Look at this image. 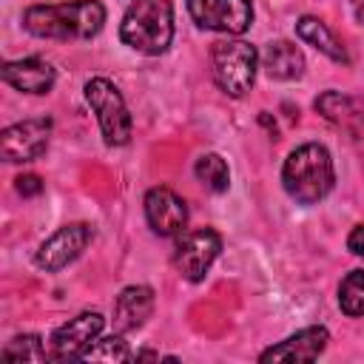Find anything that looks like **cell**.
<instances>
[{
	"mask_svg": "<svg viewBox=\"0 0 364 364\" xmlns=\"http://www.w3.org/2000/svg\"><path fill=\"white\" fill-rule=\"evenodd\" d=\"M105 23V6L100 0L37 3L23 14V26L34 37L46 40H91Z\"/></svg>",
	"mask_w": 364,
	"mask_h": 364,
	"instance_id": "1",
	"label": "cell"
},
{
	"mask_svg": "<svg viewBox=\"0 0 364 364\" xmlns=\"http://www.w3.org/2000/svg\"><path fill=\"white\" fill-rule=\"evenodd\" d=\"M282 182L290 199H296L299 205H316L333 191V182H336L330 151L318 142L299 145L284 159Z\"/></svg>",
	"mask_w": 364,
	"mask_h": 364,
	"instance_id": "2",
	"label": "cell"
},
{
	"mask_svg": "<svg viewBox=\"0 0 364 364\" xmlns=\"http://www.w3.org/2000/svg\"><path fill=\"white\" fill-rule=\"evenodd\" d=\"M119 37L128 48L156 57L173 40V6L171 0H134L119 23Z\"/></svg>",
	"mask_w": 364,
	"mask_h": 364,
	"instance_id": "3",
	"label": "cell"
},
{
	"mask_svg": "<svg viewBox=\"0 0 364 364\" xmlns=\"http://www.w3.org/2000/svg\"><path fill=\"white\" fill-rule=\"evenodd\" d=\"M256 65H259V54L245 40L228 37V40H216L210 48L213 80L228 97H242L250 91L253 77H256Z\"/></svg>",
	"mask_w": 364,
	"mask_h": 364,
	"instance_id": "4",
	"label": "cell"
},
{
	"mask_svg": "<svg viewBox=\"0 0 364 364\" xmlns=\"http://www.w3.org/2000/svg\"><path fill=\"white\" fill-rule=\"evenodd\" d=\"M85 100L100 119L105 145H111V148L125 145L131 139V114H128V105H125L119 88L105 77H94L85 82Z\"/></svg>",
	"mask_w": 364,
	"mask_h": 364,
	"instance_id": "5",
	"label": "cell"
},
{
	"mask_svg": "<svg viewBox=\"0 0 364 364\" xmlns=\"http://www.w3.org/2000/svg\"><path fill=\"white\" fill-rule=\"evenodd\" d=\"M219 250H222V236L213 228L182 230L173 250V264L179 276H185L188 282H202L210 264L216 262Z\"/></svg>",
	"mask_w": 364,
	"mask_h": 364,
	"instance_id": "6",
	"label": "cell"
},
{
	"mask_svg": "<svg viewBox=\"0 0 364 364\" xmlns=\"http://www.w3.org/2000/svg\"><path fill=\"white\" fill-rule=\"evenodd\" d=\"M193 23L208 31L222 34H242L253 23V6L250 0H185Z\"/></svg>",
	"mask_w": 364,
	"mask_h": 364,
	"instance_id": "7",
	"label": "cell"
},
{
	"mask_svg": "<svg viewBox=\"0 0 364 364\" xmlns=\"http://www.w3.org/2000/svg\"><path fill=\"white\" fill-rule=\"evenodd\" d=\"M102 324H105V318H102L100 313H94V310L68 318L65 324H60V327L51 333L48 358H54V361H74V358H82L85 350H88V347L97 341V336L102 333Z\"/></svg>",
	"mask_w": 364,
	"mask_h": 364,
	"instance_id": "8",
	"label": "cell"
},
{
	"mask_svg": "<svg viewBox=\"0 0 364 364\" xmlns=\"http://www.w3.org/2000/svg\"><path fill=\"white\" fill-rule=\"evenodd\" d=\"M91 239H94V230H91L85 222L63 225L57 233H51V236L40 245L34 262H37L40 270H46V273H57V270L68 267V264H71V262L91 245Z\"/></svg>",
	"mask_w": 364,
	"mask_h": 364,
	"instance_id": "9",
	"label": "cell"
},
{
	"mask_svg": "<svg viewBox=\"0 0 364 364\" xmlns=\"http://www.w3.org/2000/svg\"><path fill=\"white\" fill-rule=\"evenodd\" d=\"M51 136V119L48 117H34L14 122L3 128L0 134V151L6 162H31L48 148Z\"/></svg>",
	"mask_w": 364,
	"mask_h": 364,
	"instance_id": "10",
	"label": "cell"
},
{
	"mask_svg": "<svg viewBox=\"0 0 364 364\" xmlns=\"http://www.w3.org/2000/svg\"><path fill=\"white\" fill-rule=\"evenodd\" d=\"M145 219L159 236H179L188 225V205L171 188H151L145 193Z\"/></svg>",
	"mask_w": 364,
	"mask_h": 364,
	"instance_id": "11",
	"label": "cell"
},
{
	"mask_svg": "<svg viewBox=\"0 0 364 364\" xmlns=\"http://www.w3.org/2000/svg\"><path fill=\"white\" fill-rule=\"evenodd\" d=\"M330 341L327 327H304L293 336H287L284 341H279L276 347H267L259 361H313L324 353Z\"/></svg>",
	"mask_w": 364,
	"mask_h": 364,
	"instance_id": "12",
	"label": "cell"
},
{
	"mask_svg": "<svg viewBox=\"0 0 364 364\" xmlns=\"http://www.w3.org/2000/svg\"><path fill=\"white\" fill-rule=\"evenodd\" d=\"M0 74L11 88H17L23 94H48L54 88V80H57L51 63L40 60V57L9 60V63H3Z\"/></svg>",
	"mask_w": 364,
	"mask_h": 364,
	"instance_id": "13",
	"label": "cell"
},
{
	"mask_svg": "<svg viewBox=\"0 0 364 364\" xmlns=\"http://www.w3.org/2000/svg\"><path fill=\"white\" fill-rule=\"evenodd\" d=\"M154 313V290L148 284L125 287L114 301V327L117 333L139 330Z\"/></svg>",
	"mask_w": 364,
	"mask_h": 364,
	"instance_id": "14",
	"label": "cell"
},
{
	"mask_svg": "<svg viewBox=\"0 0 364 364\" xmlns=\"http://www.w3.org/2000/svg\"><path fill=\"white\" fill-rule=\"evenodd\" d=\"M262 68L270 80L290 82L304 74V54L290 40H273L262 51Z\"/></svg>",
	"mask_w": 364,
	"mask_h": 364,
	"instance_id": "15",
	"label": "cell"
},
{
	"mask_svg": "<svg viewBox=\"0 0 364 364\" xmlns=\"http://www.w3.org/2000/svg\"><path fill=\"white\" fill-rule=\"evenodd\" d=\"M296 34H299L307 46H313L316 51L327 54L330 60L347 63V48H344V43H341V40L327 28V23H321L318 17H299Z\"/></svg>",
	"mask_w": 364,
	"mask_h": 364,
	"instance_id": "16",
	"label": "cell"
},
{
	"mask_svg": "<svg viewBox=\"0 0 364 364\" xmlns=\"http://www.w3.org/2000/svg\"><path fill=\"white\" fill-rule=\"evenodd\" d=\"M316 108H318L330 122L344 125V128H350L353 119H364V114L355 111L358 102L350 100V97H344V94H338V91H324V94L316 100Z\"/></svg>",
	"mask_w": 364,
	"mask_h": 364,
	"instance_id": "17",
	"label": "cell"
},
{
	"mask_svg": "<svg viewBox=\"0 0 364 364\" xmlns=\"http://www.w3.org/2000/svg\"><path fill=\"white\" fill-rule=\"evenodd\" d=\"M196 179L213 191V193H225L228 185H230V171H228V162L219 156V154H202L196 159Z\"/></svg>",
	"mask_w": 364,
	"mask_h": 364,
	"instance_id": "18",
	"label": "cell"
},
{
	"mask_svg": "<svg viewBox=\"0 0 364 364\" xmlns=\"http://www.w3.org/2000/svg\"><path fill=\"white\" fill-rule=\"evenodd\" d=\"M338 307L347 316H364V270H350L338 284Z\"/></svg>",
	"mask_w": 364,
	"mask_h": 364,
	"instance_id": "19",
	"label": "cell"
},
{
	"mask_svg": "<svg viewBox=\"0 0 364 364\" xmlns=\"http://www.w3.org/2000/svg\"><path fill=\"white\" fill-rule=\"evenodd\" d=\"M134 355H131V347H128V341L122 338V336H108V338H100V341H94L88 350H85V355H82V361H111V364H117V361H131Z\"/></svg>",
	"mask_w": 364,
	"mask_h": 364,
	"instance_id": "20",
	"label": "cell"
},
{
	"mask_svg": "<svg viewBox=\"0 0 364 364\" xmlns=\"http://www.w3.org/2000/svg\"><path fill=\"white\" fill-rule=\"evenodd\" d=\"M6 361H46L48 350L43 347L40 336H17L3 347Z\"/></svg>",
	"mask_w": 364,
	"mask_h": 364,
	"instance_id": "21",
	"label": "cell"
},
{
	"mask_svg": "<svg viewBox=\"0 0 364 364\" xmlns=\"http://www.w3.org/2000/svg\"><path fill=\"white\" fill-rule=\"evenodd\" d=\"M14 182H17V191H20L23 196H37V193L43 191V182H40V176H34V173L17 176Z\"/></svg>",
	"mask_w": 364,
	"mask_h": 364,
	"instance_id": "22",
	"label": "cell"
},
{
	"mask_svg": "<svg viewBox=\"0 0 364 364\" xmlns=\"http://www.w3.org/2000/svg\"><path fill=\"white\" fill-rule=\"evenodd\" d=\"M347 247H350L355 256L364 259V225H355V228L350 230V236H347Z\"/></svg>",
	"mask_w": 364,
	"mask_h": 364,
	"instance_id": "23",
	"label": "cell"
}]
</instances>
